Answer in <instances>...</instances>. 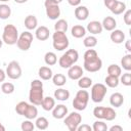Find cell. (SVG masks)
I'll return each instance as SVG.
<instances>
[{
	"label": "cell",
	"mask_w": 131,
	"mask_h": 131,
	"mask_svg": "<svg viewBox=\"0 0 131 131\" xmlns=\"http://www.w3.org/2000/svg\"><path fill=\"white\" fill-rule=\"evenodd\" d=\"M68 28H69V25H68V21L66 19H58L55 25H54V30L55 31H60V32H64L67 33L68 31Z\"/></svg>",
	"instance_id": "obj_35"
},
{
	"label": "cell",
	"mask_w": 131,
	"mask_h": 131,
	"mask_svg": "<svg viewBox=\"0 0 131 131\" xmlns=\"http://www.w3.org/2000/svg\"><path fill=\"white\" fill-rule=\"evenodd\" d=\"M69 38L66 35L64 32H60V31H55L52 35V45L54 47V49H56L57 51H62L66 50L69 47Z\"/></svg>",
	"instance_id": "obj_4"
},
{
	"label": "cell",
	"mask_w": 131,
	"mask_h": 131,
	"mask_svg": "<svg viewBox=\"0 0 131 131\" xmlns=\"http://www.w3.org/2000/svg\"><path fill=\"white\" fill-rule=\"evenodd\" d=\"M101 25H102V28L104 30H106V31H113L117 27V21H116V19L113 16H106V17L103 18Z\"/></svg>",
	"instance_id": "obj_20"
},
{
	"label": "cell",
	"mask_w": 131,
	"mask_h": 131,
	"mask_svg": "<svg viewBox=\"0 0 131 131\" xmlns=\"http://www.w3.org/2000/svg\"><path fill=\"white\" fill-rule=\"evenodd\" d=\"M125 10H126V4L123 1H117V3L115 4V6L111 9V11L114 14H116V15L122 14Z\"/></svg>",
	"instance_id": "obj_29"
},
{
	"label": "cell",
	"mask_w": 131,
	"mask_h": 131,
	"mask_svg": "<svg viewBox=\"0 0 131 131\" xmlns=\"http://www.w3.org/2000/svg\"><path fill=\"white\" fill-rule=\"evenodd\" d=\"M83 74H84L83 69L80 66H74L73 64L68 70V76L72 80H78V79H80L83 76Z\"/></svg>",
	"instance_id": "obj_14"
},
{
	"label": "cell",
	"mask_w": 131,
	"mask_h": 131,
	"mask_svg": "<svg viewBox=\"0 0 131 131\" xmlns=\"http://www.w3.org/2000/svg\"><path fill=\"white\" fill-rule=\"evenodd\" d=\"M54 98L59 101H66L70 98V92L64 88H58L54 91Z\"/></svg>",
	"instance_id": "obj_22"
},
{
	"label": "cell",
	"mask_w": 131,
	"mask_h": 131,
	"mask_svg": "<svg viewBox=\"0 0 131 131\" xmlns=\"http://www.w3.org/2000/svg\"><path fill=\"white\" fill-rule=\"evenodd\" d=\"M71 34H72L73 37L79 39V38H82V37L85 36V34H86V29H85L83 26H81V25H76V26H74V27L72 28Z\"/></svg>",
	"instance_id": "obj_26"
},
{
	"label": "cell",
	"mask_w": 131,
	"mask_h": 131,
	"mask_svg": "<svg viewBox=\"0 0 131 131\" xmlns=\"http://www.w3.org/2000/svg\"><path fill=\"white\" fill-rule=\"evenodd\" d=\"M5 73H6V76H8V78L12 80H17L20 78L23 72H21V68L19 63L16 60H12L8 63Z\"/></svg>",
	"instance_id": "obj_11"
},
{
	"label": "cell",
	"mask_w": 131,
	"mask_h": 131,
	"mask_svg": "<svg viewBox=\"0 0 131 131\" xmlns=\"http://www.w3.org/2000/svg\"><path fill=\"white\" fill-rule=\"evenodd\" d=\"M37 116H38V110H37L36 105L33 104V103L29 104L27 110H26V112H25V114H24V117H26L29 120H33V119H36Z\"/></svg>",
	"instance_id": "obj_25"
},
{
	"label": "cell",
	"mask_w": 131,
	"mask_h": 131,
	"mask_svg": "<svg viewBox=\"0 0 131 131\" xmlns=\"http://www.w3.org/2000/svg\"><path fill=\"white\" fill-rule=\"evenodd\" d=\"M83 67H84V69L87 72H89V73H95V72H98L101 69V67H102V60L99 57H96L94 59L84 61Z\"/></svg>",
	"instance_id": "obj_12"
},
{
	"label": "cell",
	"mask_w": 131,
	"mask_h": 131,
	"mask_svg": "<svg viewBox=\"0 0 131 131\" xmlns=\"http://www.w3.org/2000/svg\"><path fill=\"white\" fill-rule=\"evenodd\" d=\"M38 26V19L35 15L33 14H29L26 18H25V27L30 31V30H35Z\"/></svg>",
	"instance_id": "obj_21"
},
{
	"label": "cell",
	"mask_w": 131,
	"mask_h": 131,
	"mask_svg": "<svg viewBox=\"0 0 131 131\" xmlns=\"http://www.w3.org/2000/svg\"><path fill=\"white\" fill-rule=\"evenodd\" d=\"M121 66L124 70H126L127 72L131 71V54H126L122 57L121 59Z\"/></svg>",
	"instance_id": "obj_36"
},
{
	"label": "cell",
	"mask_w": 131,
	"mask_h": 131,
	"mask_svg": "<svg viewBox=\"0 0 131 131\" xmlns=\"http://www.w3.org/2000/svg\"><path fill=\"white\" fill-rule=\"evenodd\" d=\"M121 78L119 79L120 82L125 85V86H130L131 85V74L129 72H126L125 74H123L122 76H120Z\"/></svg>",
	"instance_id": "obj_43"
},
{
	"label": "cell",
	"mask_w": 131,
	"mask_h": 131,
	"mask_svg": "<svg viewBox=\"0 0 131 131\" xmlns=\"http://www.w3.org/2000/svg\"><path fill=\"white\" fill-rule=\"evenodd\" d=\"M75 16L79 20H86L89 16V10L86 6L79 5L75 8Z\"/></svg>",
	"instance_id": "obj_16"
},
{
	"label": "cell",
	"mask_w": 131,
	"mask_h": 131,
	"mask_svg": "<svg viewBox=\"0 0 131 131\" xmlns=\"http://www.w3.org/2000/svg\"><path fill=\"white\" fill-rule=\"evenodd\" d=\"M11 15V8L7 4H0V18L7 19Z\"/></svg>",
	"instance_id": "obj_33"
},
{
	"label": "cell",
	"mask_w": 131,
	"mask_h": 131,
	"mask_svg": "<svg viewBox=\"0 0 131 131\" xmlns=\"http://www.w3.org/2000/svg\"><path fill=\"white\" fill-rule=\"evenodd\" d=\"M83 57H84V61H87V60H91V59H94V58L98 57V54H97L96 50H94V49H88V50L85 51Z\"/></svg>",
	"instance_id": "obj_40"
},
{
	"label": "cell",
	"mask_w": 131,
	"mask_h": 131,
	"mask_svg": "<svg viewBox=\"0 0 131 131\" xmlns=\"http://www.w3.org/2000/svg\"><path fill=\"white\" fill-rule=\"evenodd\" d=\"M93 116L97 119L106 120V121H113L117 117V113L113 107L110 106H96L93 110Z\"/></svg>",
	"instance_id": "obj_5"
},
{
	"label": "cell",
	"mask_w": 131,
	"mask_h": 131,
	"mask_svg": "<svg viewBox=\"0 0 131 131\" xmlns=\"http://www.w3.org/2000/svg\"><path fill=\"white\" fill-rule=\"evenodd\" d=\"M0 131H5V127L1 124V122H0Z\"/></svg>",
	"instance_id": "obj_52"
},
{
	"label": "cell",
	"mask_w": 131,
	"mask_h": 131,
	"mask_svg": "<svg viewBox=\"0 0 131 131\" xmlns=\"http://www.w3.org/2000/svg\"><path fill=\"white\" fill-rule=\"evenodd\" d=\"M110 131H123V128L119 125H114L110 128Z\"/></svg>",
	"instance_id": "obj_48"
},
{
	"label": "cell",
	"mask_w": 131,
	"mask_h": 131,
	"mask_svg": "<svg viewBox=\"0 0 131 131\" xmlns=\"http://www.w3.org/2000/svg\"><path fill=\"white\" fill-rule=\"evenodd\" d=\"M41 106L44 111H52V108L55 106V99L51 96H46L43 98L42 102H41Z\"/></svg>",
	"instance_id": "obj_23"
},
{
	"label": "cell",
	"mask_w": 131,
	"mask_h": 131,
	"mask_svg": "<svg viewBox=\"0 0 131 131\" xmlns=\"http://www.w3.org/2000/svg\"><path fill=\"white\" fill-rule=\"evenodd\" d=\"M14 85L10 82H4L1 85V91L5 94H11L14 92Z\"/></svg>",
	"instance_id": "obj_38"
},
{
	"label": "cell",
	"mask_w": 131,
	"mask_h": 131,
	"mask_svg": "<svg viewBox=\"0 0 131 131\" xmlns=\"http://www.w3.org/2000/svg\"><path fill=\"white\" fill-rule=\"evenodd\" d=\"M107 74L110 76H115V77H120L122 74V69L118 64H110L107 68Z\"/></svg>",
	"instance_id": "obj_34"
},
{
	"label": "cell",
	"mask_w": 131,
	"mask_h": 131,
	"mask_svg": "<svg viewBox=\"0 0 131 131\" xmlns=\"http://www.w3.org/2000/svg\"><path fill=\"white\" fill-rule=\"evenodd\" d=\"M106 86L101 83H96L91 86V99L93 102L99 103L103 100L106 94Z\"/></svg>",
	"instance_id": "obj_7"
},
{
	"label": "cell",
	"mask_w": 131,
	"mask_h": 131,
	"mask_svg": "<svg viewBox=\"0 0 131 131\" xmlns=\"http://www.w3.org/2000/svg\"><path fill=\"white\" fill-rule=\"evenodd\" d=\"M15 3H18V4H23V3H26L28 0H14Z\"/></svg>",
	"instance_id": "obj_51"
},
{
	"label": "cell",
	"mask_w": 131,
	"mask_h": 131,
	"mask_svg": "<svg viewBox=\"0 0 131 131\" xmlns=\"http://www.w3.org/2000/svg\"><path fill=\"white\" fill-rule=\"evenodd\" d=\"M45 10H46V15L49 19H57L60 15V8L57 2L54 0H45L44 2Z\"/></svg>",
	"instance_id": "obj_9"
},
{
	"label": "cell",
	"mask_w": 131,
	"mask_h": 131,
	"mask_svg": "<svg viewBox=\"0 0 131 131\" xmlns=\"http://www.w3.org/2000/svg\"><path fill=\"white\" fill-rule=\"evenodd\" d=\"M89 101V93L86 90H79L73 100V106L77 111H84Z\"/></svg>",
	"instance_id": "obj_6"
},
{
	"label": "cell",
	"mask_w": 131,
	"mask_h": 131,
	"mask_svg": "<svg viewBox=\"0 0 131 131\" xmlns=\"http://www.w3.org/2000/svg\"><path fill=\"white\" fill-rule=\"evenodd\" d=\"M104 82H105L106 86H108L110 88H116V87H118V85L120 83V80H119V77L107 75L104 79Z\"/></svg>",
	"instance_id": "obj_30"
},
{
	"label": "cell",
	"mask_w": 131,
	"mask_h": 131,
	"mask_svg": "<svg viewBox=\"0 0 131 131\" xmlns=\"http://www.w3.org/2000/svg\"><path fill=\"white\" fill-rule=\"evenodd\" d=\"M117 1H118V0H103L105 7H106V8H108L110 10L115 6V4L117 3Z\"/></svg>",
	"instance_id": "obj_45"
},
{
	"label": "cell",
	"mask_w": 131,
	"mask_h": 131,
	"mask_svg": "<svg viewBox=\"0 0 131 131\" xmlns=\"http://www.w3.org/2000/svg\"><path fill=\"white\" fill-rule=\"evenodd\" d=\"M43 83L41 80L35 79L31 82V89L29 92V100L35 105H41L43 100Z\"/></svg>",
	"instance_id": "obj_1"
},
{
	"label": "cell",
	"mask_w": 131,
	"mask_h": 131,
	"mask_svg": "<svg viewBox=\"0 0 131 131\" xmlns=\"http://www.w3.org/2000/svg\"><path fill=\"white\" fill-rule=\"evenodd\" d=\"M125 47H126V49L130 52L131 51V40H127L126 41V43H125Z\"/></svg>",
	"instance_id": "obj_50"
},
{
	"label": "cell",
	"mask_w": 131,
	"mask_h": 131,
	"mask_svg": "<svg viewBox=\"0 0 131 131\" xmlns=\"http://www.w3.org/2000/svg\"><path fill=\"white\" fill-rule=\"evenodd\" d=\"M78 86L81 89H87L90 88L92 86V80L89 77H81L80 79H78Z\"/></svg>",
	"instance_id": "obj_31"
},
{
	"label": "cell",
	"mask_w": 131,
	"mask_h": 131,
	"mask_svg": "<svg viewBox=\"0 0 131 131\" xmlns=\"http://www.w3.org/2000/svg\"><path fill=\"white\" fill-rule=\"evenodd\" d=\"M54 1H55V2H57V3H58V4H59V3H60V2H61V1H62V0H54Z\"/></svg>",
	"instance_id": "obj_54"
},
{
	"label": "cell",
	"mask_w": 131,
	"mask_h": 131,
	"mask_svg": "<svg viewBox=\"0 0 131 131\" xmlns=\"http://www.w3.org/2000/svg\"><path fill=\"white\" fill-rule=\"evenodd\" d=\"M18 39V32L14 25H6L3 29L2 33V41L7 45H14L16 44Z\"/></svg>",
	"instance_id": "obj_2"
},
{
	"label": "cell",
	"mask_w": 131,
	"mask_h": 131,
	"mask_svg": "<svg viewBox=\"0 0 131 131\" xmlns=\"http://www.w3.org/2000/svg\"><path fill=\"white\" fill-rule=\"evenodd\" d=\"M35 126L39 130H46L49 126V122L45 117H39V118H37V120L35 122Z\"/></svg>",
	"instance_id": "obj_32"
},
{
	"label": "cell",
	"mask_w": 131,
	"mask_h": 131,
	"mask_svg": "<svg viewBox=\"0 0 131 131\" xmlns=\"http://www.w3.org/2000/svg\"><path fill=\"white\" fill-rule=\"evenodd\" d=\"M78 58H79L78 51L75 49H69L66 51V53H63L59 57L58 63L62 69H69L78 61Z\"/></svg>",
	"instance_id": "obj_3"
},
{
	"label": "cell",
	"mask_w": 131,
	"mask_h": 131,
	"mask_svg": "<svg viewBox=\"0 0 131 131\" xmlns=\"http://www.w3.org/2000/svg\"><path fill=\"white\" fill-rule=\"evenodd\" d=\"M93 131H106L107 130V125L103 121H96L93 123L92 126Z\"/></svg>",
	"instance_id": "obj_39"
},
{
	"label": "cell",
	"mask_w": 131,
	"mask_h": 131,
	"mask_svg": "<svg viewBox=\"0 0 131 131\" xmlns=\"http://www.w3.org/2000/svg\"><path fill=\"white\" fill-rule=\"evenodd\" d=\"M68 3L71 5V6H79L80 3H81V0H68Z\"/></svg>",
	"instance_id": "obj_47"
},
{
	"label": "cell",
	"mask_w": 131,
	"mask_h": 131,
	"mask_svg": "<svg viewBox=\"0 0 131 131\" xmlns=\"http://www.w3.org/2000/svg\"><path fill=\"white\" fill-rule=\"evenodd\" d=\"M124 23L127 25V26H130L131 25V10L128 9V10H125V13H124Z\"/></svg>",
	"instance_id": "obj_44"
},
{
	"label": "cell",
	"mask_w": 131,
	"mask_h": 131,
	"mask_svg": "<svg viewBox=\"0 0 131 131\" xmlns=\"http://www.w3.org/2000/svg\"><path fill=\"white\" fill-rule=\"evenodd\" d=\"M68 107L64 104H57L52 108V117L54 119H63L68 115Z\"/></svg>",
	"instance_id": "obj_13"
},
{
	"label": "cell",
	"mask_w": 131,
	"mask_h": 131,
	"mask_svg": "<svg viewBox=\"0 0 131 131\" xmlns=\"http://www.w3.org/2000/svg\"><path fill=\"white\" fill-rule=\"evenodd\" d=\"M51 79H52L53 84L55 86H58V87H61L67 83V78L62 74H55L54 76H52Z\"/></svg>",
	"instance_id": "obj_28"
},
{
	"label": "cell",
	"mask_w": 131,
	"mask_h": 131,
	"mask_svg": "<svg viewBox=\"0 0 131 131\" xmlns=\"http://www.w3.org/2000/svg\"><path fill=\"white\" fill-rule=\"evenodd\" d=\"M111 40L116 44H121L125 40V34L121 30H113L111 33Z\"/></svg>",
	"instance_id": "obj_19"
},
{
	"label": "cell",
	"mask_w": 131,
	"mask_h": 131,
	"mask_svg": "<svg viewBox=\"0 0 131 131\" xmlns=\"http://www.w3.org/2000/svg\"><path fill=\"white\" fill-rule=\"evenodd\" d=\"M44 61L47 66H54L57 62V56L54 52H46L44 55Z\"/></svg>",
	"instance_id": "obj_27"
},
{
	"label": "cell",
	"mask_w": 131,
	"mask_h": 131,
	"mask_svg": "<svg viewBox=\"0 0 131 131\" xmlns=\"http://www.w3.org/2000/svg\"><path fill=\"white\" fill-rule=\"evenodd\" d=\"M92 130V127H90L89 125L87 124H80L77 128V131H91Z\"/></svg>",
	"instance_id": "obj_46"
},
{
	"label": "cell",
	"mask_w": 131,
	"mask_h": 131,
	"mask_svg": "<svg viewBox=\"0 0 131 131\" xmlns=\"http://www.w3.org/2000/svg\"><path fill=\"white\" fill-rule=\"evenodd\" d=\"M103 28H102V25L101 23H99L98 20H92L90 23H88L87 25V28H86V31H88L90 34L92 35H97V34H100L102 32Z\"/></svg>",
	"instance_id": "obj_15"
},
{
	"label": "cell",
	"mask_w": 131,
	"mask_h": 131,
	"mask_svg": "<svg viewBox=\"0 0 131 131\" xmlns=\"http://www.w3.org/2000/svg\"><path fill=\"white\" fill-rule=\"evenodd\" d=\"M110 103L112 106L120 107L124 103V96L120 92H115L110 97Z\"/></svg>",
	"instance_id": "obj_18"
},
{
	"label": "cell",
	"mask_w": 131,
	"mask_h": 131,
	"mask_svg": "<svg viewBox=\"0 0 131 131\" xmlns=\"http://www.w3.org/2000/svg\"><path fill=\"white\" fill-rule=\"evenodd\" d=\"M33 39H34L33 34L30 33L29 31H26V32L21 33L20 36L17 39V42H16V45H17L18 49H20L23 51L29 50L30 47H31V45H32Z\"/></svg>",
	"instance_id": "obj_10"
},
{
	"label": "cell",
	"mask_w": 131,
	"mask_h": 131,
	"mask_svg": "<svg viewBox=\"0 0 131 131\" xmlns=\"http://www.w3.org/2000/svg\"><path fill=\"white\" fill-rule=\"evenodd\" d=\"M1 2H7V1H9V0H0Z\"/></svg>",
	"instance_id": "obj_55"
},
{
	"label": "cell",
	"mask_w": 131,
	"mask_h": 131,
	"mask_svg": "<svg viewBox=\"0 0 131 131\" xmlns=\"http://www.w3.org/2000/svg\"><path fill=\"white\" fill-rule=\"evenodd\" d=\"M83 44H84V46L87 47V48H93V47L96 46V44H97V39H96L95 36H88V37H86V38L84 39Z\"/></svg>",
	"instance_id": "obj_37"
},
{
	"label": "cell",
	"mask_w": 131,
	"mask_h": 131,
	"mask_svg": "<svg viewBox=\"0 0 131 131\" xmlns=\"http://www.w3.org/2000/svg\"><path fill=\"white\" fill-rule=\"evenodd\" d=\"M28 105H29L28 102H26V101H19V102L16 104V106H15V112H16L18 115L24 116V114H25V112H26Z\"/></svg>",
	"instance_id": "obj_41"
},
{
	"label": "cell",
	"mask_w": 131,
	"mask_h": 131,
	"mask_svg": "<svg viewBox=\"0 0 131 131\" xmlns=\"http://www.w3.org/2000/svg\"><path fill=\"white\" fill-rule=\"evenodd\" d=\"M5 77H6V73L2 69H0V83L5 80Z\"/></svg>",
	"instance_id": "obj_49"
},
{
	"label": "cell",
	"mask_w": 131,
	"mask_h": 131,
	"mask_svg": "<svg viewBox=\"0 0 131 131\" xmlns=\"http://www.w3.org/2000/svg\"><path fill=\"white\" fill-rule=\"evenodd\" d=\"M38 75L42 80H50L53 76L52 74V70L49 67H41L38 71Z\"/></svg>",
	"instance_id": "obj_24"
},
{
	"label": "cell",
	"mask_w": 131,
	"mask_h": 131,
	"mask_svg": "<svg viewBox=\"0 0 131 131\" xmlns=\"http://www.w3.org/2000/svg\"><path fill=\"white\" fill-rule=\"evenodd\" d=\"M20 128H21L23 131H33V130L35 129V125H34V123H33L31 120L27 119L26 121H24V122L21 123Z\"/></svg>",
	"instance_id": "obj_42"
},
{
	"label": "cell",
	"mask_w": 131,
	"mask_h": 131,
	"mask_svg": "<svg viewBox=\"0 0 131 131\" xmlns=\"http://www.w3.org/2000/svg\"><path fill=\"white\" fill-rule=\"evenodd\" d=\"M82 122V116L78 112H72L71 114L64 117V125L68 127L70 131H77L78 126Z\"/></svg>",
	"instance_id": "obj_8"
},
{
	"label": "cell",
	"mask_w": 131,
	"mask_h": 131,
	"mask_svg": "<svg viewBox=\"0 0 131 131\" xmlns=\"http://www.w3.org/2000/svg\"><path fill=\"white\" fill-rule=\"evenodd\" d=\"M49 35H50V32H49V29L45 26H40L38 28H36V32H35V36L38 40L40 41H45L49 38Z\"/></svg>",
	"instance_id": "obj_17"
},
{
	"label": "cell",
	"mask_w": 131,
	"mask_h": 131,
	"mask_svg": "<svg viewBox=\"0 0 131 131\" xmlns=\"http://www.w3.org/2000/svg\"><path fill=\"white\" fill-rule=\"evenodd\" d=\"M2 45H3V41H2V39H0V49H1Z\"/></svg>",
	"instance_id": "obj_53"
}]
</instances>
